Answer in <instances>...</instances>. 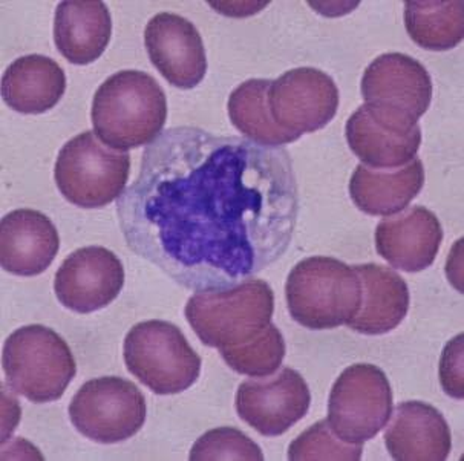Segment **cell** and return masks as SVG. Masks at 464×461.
Masks as SVG:
<instances>
[{"mask_svg":"<svg viewBox=\"0 0 464 461\" xmlns=\"http://www.w3.org/2000/svg\"><path fill=\"white\" fill-rule=\"evenodd\" d=\"M190 460H264L261 447L235 427H215L198 438Z\"/></svg>","mask_w":464,"mask_h":461,"instance_id":"cell-27","label":"cell"},{"mask_svg":"<svg viewBox=\"0 0 464 461\" xmlns=\"http://www.w3.org/2000/svg\"><path fill=\"white\" fill-rule=\"evenodd\" d=\"M362 97L379 123L410 132L430 110L432 80L420 62L401 53L372 60L362 77Z\"/></svg>","mask_w":464,"mask_h":461,"instance_id":"cell-8","label":"cell"},{"mask_svg":"<svg viewBox=\"0 0 464 461\" xmlns=\"http://www.w3.org/2000/svg\"><path fill=\"white\" fill-rule=\"evenodd\" d=\"M440 382L446 394L463 399V336L450 341L440 360Z\"/></svg>","mask_w":464,"mask_h":461,"instance_id":"cell-28","label":"cell"},{"mask_svg":"<svg viewBox=\"0 0 464 461\" xmlns=\"http://www.w3.org/2000/svg\"><path fill=\"white\" fill-rule=\"evenodd\" d=\"M128 247L181 287L228 290L286 254L299 190L285 149L170 128L117 199Z\"/></svg>","mask_w":464,"mask_h":461,"instance_id":"cell-1","label":"cell"},{"mask_svg":"<svg viewBox=\"0 0 464 461\" xmlns=\"http://www.w3.org/2000/svg\"><path fill=\"white\" fill-rule=\"evenodd\" d=\"M123 354L129 372L159 396L188 389L199 379L203 365L179 327L166 321H148L130 328Z\"/></svg>","mask_w":464,"mask_h":461,"instance_id":"cell-6","label":"cell"},{"mask_svg":"<svg viewBox=\"0 0 464 461\" xmlns=\"http://www.w3.org/2000/svg\"><path fill=\"white\" fill-rule=\"evenodd\" d=\"M443 241L439 218L423 206L391 216L375 227V250L394 268L417 274L434 264Z\"/></svg>","mask_w":464,"mask_h":461,"instance_id":"cell-15","label":"cell"},{"mask_svg":"<svg viewBox=\"0 0 464 461\" xmlns=\"http://www.w3.org/2000/svg\"><path fill=\"white\" fill-rule=\"evenodd\" d=\"M285 341L276 325L270 323L250 342L221 348L224 362L237 374L248 377L272 376L285 359Z\"/></svg>","mask_w":464,"mask_h":461,"instance_id":"cell-25","label":"cell"},{"mask_svg":"<svg viewBox=\"0 0 464 461\" xmlns=\"http://www.w3.org/2000/svg\"><path fill=\"white\" fill-rule=\"evenodd\" d=\"M405 26L414 43L428 51H450L464 35L463 2H406Z\"/></svg>","mask_w":464,"mask_h":461,"instance_id":"cell-24","label":"cell"},{"mask_svg":"<svg viewBox=\"0 0 464 461\" xmlns=\"http://www.w3.org/2000/svg\"><path fill=\"white\" fill-rule=\"evenodd\" d=\"M273 312L275 293L262 279L197 293L186 305V318L199 341L218 350L250 342L272 323Z\"/></svg>","mask_w":464,"mask_h":461,"instance_id":"cell-4","label":"cell"},{"mask_svg":"<svg viewBox=\"0 0 464 461\" xmlns=\"http://www.w3.org/2000/svg\"><path fill=\"white\" fill-rule=\"evenodd\" d=\"M425 186V168L419 158L401 169L381 170L359 164L350 179V197L363 214L391 216L410 206Z\"/></svg>","mask_w":464,"mask_h":461,"instance_id":"cell-20","label":"cell"},{"mask_svg":"<svg viewBox=\"0 0 464 461\" xmlns=\"http://www.w3.org/2000/svg\"><path fill=\"white\" fill-rule=\"evenodd\" d=\"M91 119L109 148L128 152L152 144L168 120V99L152 75L120 71L95 91Z\"/></svg>","mask_w":464,"mask_h":461,"instance_id":"cell-2","label":"cell"},{"mask_svg":"<svg viewBox=\"0 0 464 461\" xmlns=\"http://www.w3.org/2000/svg\"><path fill=\"white\" fill-rule=\"evenodd\" d=\"M124 287V267L108 248H79L60 265L55 296L64 308L80 314L99 312L114 303Z\"/></svg>","mask_w":464,"mask_h":461,"instance_id":"cell-13","label":"cell"},{"mask_svg":"<svg viewBox=\"0 0 464 461\" xmlns=\"http://www.w3.org/2000/svg\"><path fill=\"white\" fill-rule=\"evenodd\" d=\"M272 80L250 79L237 86L228 97V117L246 139L262 146L277 148L299 139L282 130L268 110V90Z\"/></svg>","mask_w":464,"mask_h":461,"instance_id":"cell-23","label":"cell"},{"mask_svg":"<svg viewBox=\"0 0 464 461\" xmlns=\"http://www.w3.org/2000/svg\"><path fill=\"white\" fill-rule=\"evenodd\" d=\"M2 365L11 389L33 403L59 400L77 374L70 345L45 325H25L10 334Z\"/></svg>","mask_w":464,"mask_h":461,"instance_id":"cell-5","label":"cell"},{"mask_svg":"<svg viewBox=\"0 0 464 461\" xmlns=\"http://www.w3.org/2000/svg\"><path fill=\"white\" fill-rule=\"evenodd\" d=\"M385 445L397 461H445L452 449V436L437 408L425 402H405L395 408L386 427Z\"/></svg>","mask_w":464,"mask_h":461,"instance_id":"cell-17","label":"cell"},{"mask_svg":"<svg viewBox=\"0 0 464 461\" xmlns=\"http://www.w3.org/2000/svg\"><path fill=\"white\" fill-rule=\"evenodd\" d=\"M130 174V155L104 146L92 130L64 144L55 161L60 194L82 208H100L123 195Z\"/></svg>","mask_w":464,"mask_h":461,"instance_id":"cell-7","label":"cell"},{"mask_svg":"<svg viewBox=\"0 0 464 461\" xmlns=\"http://www.w3.org/2000/svg\"><path fill=\"white\" fill-rule=\"evenodd\" d=\"M112 17L104 2H62L54 15V42L74 65H90L108 48Z\"/></svg>","mask_w":464,"mask_h":461,"instance_id":"cell-19","label":"cell"},{"mask_svg":"<svg viewBox=\"0 0 464 461\" xmlns=\"http://www.w3.org/2000/svg\"><path fill=\"white\" fill-rule=\"evenodd\" d=\"M68 412L82 436L114 445L132 438L143 427L148 403L135 383L121 377H100L82 385Z\"/></svg>","mask_w":464,"mask_h":461,"instance_id":"cell-10","label":"cell"},{"mask_svg":"<svg viewBox=\"0 0 464 461\" xmlns=\"http://www.w3.org/2000/svg\"><path fill=\"white\" fill-rule=\"evenodd\" d=\"M64 91V71L45 55L19 57L2 77V99L20 114H45L59 103Z\"/></svg>","mask_w":464,"mask_h":461,"instance_id":"cell-21","label":"cell"},{"mask_svg":"<svg viewBox=\"0 0 464 461\" xmlns=\"http://www.w3.org/2000/svg\"><path fill=\"white\" fill-rule=\"evenodd\" d=\"M362 283V305L348 327L366 336L392 331L410 310V288L401 274L379 264L354 265Z\"/></svg>","mask_w":464,"mask_h":461,"instance_id":"cell-18","label":"cell"},{"mask_svg":"<svg viewBox=\"0 0 464 461\" xmlns=\"http://www.w3.org/2000/svg\"><path fill=\"white\" fill-rule=\"evenodd\" d=\"M149 59L179 90H193L208 72V55L203 39L192 22L172 13H160L144 30Z\"/></svg>","mask_w":464,"mask_h":461,"instance_id":"cell-14","label":"cell"},{"mask_svg":"<svg viewBox=\"0 0 464 461\" xmlns=\"http://www.w3.org/2000/svg\"><path fill=\"white\" fill-rule=\"evenodd\" d=\"M346 141L351 152L372 169H401L419 154L421 130H391L371 115L366 104L346 121Z\"/></svg>","mask_w":464,"mask_h":461,"instance_id":"cell-22","label":"cell"},{"mask_svg":"<svg viewBox=\"0 0 464 461\" xmlns=\"http://www.w3.org/2000/svg\"><path fill=\"white\" fill-rule=\"evenodd\" d=\"M59 232L46 215L19 208L0 221V265L15 276H37L59 254Z\"/></svg>","mask_w":464,"mask_h":461,"instance_id":"cell-16","label":"cell"},{"mask_svg":"<svg viewBox=\"0 0 464 461\" xmlns=\"http://www.w3.org/2000/svg\"><path fill=\"white\" fill-rule=\"evenodd\" d=\"M363 445L342 442L333 432L328 420H321L302 432L288 447V458L293 461L351 460L359 461Z\"/></svg>","mask_w":464,"mask_h":461,"instance_id":"cell-26","label":"cell"},{"mask_svg":"<svg viewBox=\"0 0 464 461\" xmlns=\"http://www.w3.org/2000/svg\"><path fill=\"white\" fill-rule=\"evenodd\" d=\"M392 388L375 365L356 363L342 372L328 399V423L342 442L363 445L392 416Z\"/></svg>","mask_w":464,"mask_h":461,"instance_id":"cell-9","label":"cell"},{"mask_svg":"<svg viewBox=\"0 0 464 461\" xmlns=\"http://www.w3.org/2000/svg\"><path fill=\"white\" fill-rule=\"evenodd\" d=\"M293 321L308 330L348 325L362 305V283L354 267L330 256L302 259L285 283Z\"/></svg>","mask_w":464,"mask_h":461,"instance_id":"cell-3","label":"cell"},{"mask_svg":"<svg viewBox=\"0 0 464 461\" xmlns=\"http://www.w3.org/2000/svg\"><path fill=\"white\" fill-rule=\"evenodd\" d=\"M268 110L273 121L288 134H312L325 128L339 110L334 80L316 68H296L272 80Z\"/></svg>","mask_w":464,"mask_h":461,"instance_id":"cell-11","label":"cell"},{"mask_svg":"<svg viewBox=\"0 0 464 461\" xmlns=\"http://www.w3.org/2000/svg\"><path fill=\"white\" fill-rule=\"evenodd\" d=\"M312 394L305 379L292 368H284L272 379L242 382L237 392V412L261 436L285 434L306 416Z\"/></svg>","mask_w":464,"mask_h":461,"instance_id":"cell-12","label":"cell"}]
</instances>
